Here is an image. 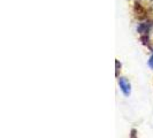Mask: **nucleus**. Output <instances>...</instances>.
Wrapping results in <instances>:
<instances>
[{"instance_id":"f257e3e1","label":"nucleus","mask_w":153,"mask_h":138,"mask_svg":"<svg viewBox=\"0 0 153 138\" xmlns=\"http://www.w3.org/2000/svg\"><path fill=\"white\" fill-rule=\"evenodd\" d=\"M119 85H120V88H121V91L123 92V94L127 96V97H129V96H130V91H131L130 83H129L126 78L121 77V78L119 79Z\"/></svg>"},{"instance_id":"f03ea898","label":"nucleus","mask_w":153,"mask_h":138,"mask_svg":"<svg viewBox=\"0 0 153 138\" xmlns=\"http://www.w3.org/2000/svg\"><path fill=\"white\" fill-rule=\"evenodd\" d=\"M149 66H150L151 68H153V55L151 56V59L149 60Z\"/></svg>"}]
</instances>
